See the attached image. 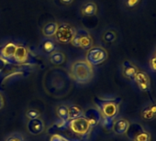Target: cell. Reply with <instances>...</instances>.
I'll use <instances>...</instances> for the list:
<instances>
[{"mask_svg": "<svg viewBox=\"0 0 156 141\" xmlns=\"http://www.w3.org/2000/svg\"><path fill=\"white\" fill-rule=\"evenodd\" d=\"M120 102L121 100L119 98H116V99L96 98L95 99V103L98 105L102 115L103 126L106 128L108 129L112 128V125L115 121V118L119 115Z\"/></svg>", "mask_w": 156, "mask_h": 141, "instance_id": "cell-1", "label": "cell"}, {"mask_svg": "<svg viewBox=\"0 0 156 141\" xmlns=\"http://www.w3.org/2000/svg\"><path fill=\"white\" fill-rule=\"evenodd\" d=\"M73 78L78 84H87L93 78V70L87 60H77L71 67Z\"/></svg>", "mask_w": 156, "mask_h": 141, "instance_id": "cell-2", "label": "cell"}, {"mask_svg": "<svg viewBox=\"0 0 156 141\" xmlns=\"http://www.w3.org/2000/svg\"><path fill=\"white\" fill-rule=\"evenodd\" d=\"M74 47L82 48L84 50H89L93 45V39L88 31L86 29H79L75 30L74 37L71 42Z\"/></svg>", "mask_w": 156, "mask_h": 141, "instance_id": "cell-3", "label": "cell"}, {"mask_svg": "<svg viewBox=\"0 0 156 141\" xmlns=\"http://www.w3.org/2000/svg\"><path fill=\"white\" fill-rule=\"evenodd\" d=\"M126 134L132 141H151L150 133L137 123L129 124Z\"/></svg>", "mask_w": 156, "mask_h": 141, "instance_id": "cell-4", "label": "cell"}, {"mask_svg": "<svg viewBox=\"0 0 156 141\" xmlns=\"http://www.w3.org/2000/svg\"><path fill=\"white\" fill-rule=\"evenodd\" d=\"M75 34V29L69 24L62 23L58 26L55 33V39L59 43L68 44L71 43Z\"/></svg>", "mask_w": 156, "mask_h": 141, "instance_id": "cell-5", "label": "cell"}, {"mask_svg": "<svg viewBox=\"0 0 156 141\" xmlns=\"http://www.w3.org/2000/svg\"><path fill=\"white\" fill-rule=\"evenodd\" d=\"M68 126L71 128V130L73 133H75L77 135H81V136L87 135L91 128L90 124L84 117V115L81 117H78V118L70 119L68 122Z\"/></svg>", "mask_w": 156, "mask_h": 141, "instance_id": "cell-6", "label": "cell"}, {"mask_svg": "<svg viewBox=\"0 0 156 141\" xmlns=\"http://www.w3.org/2000/svg\"><path fill=\"white\" fill-rule=\"evenodd\" d=\"M108 58V53L101 47H93L89 49L87 54V61L90 65H99Z\"/></svg>", "mask_w": 156, "mask_h": 141, "instance_id": "cell-7", "label": "cell"}, {"mask_svg": "<svg viewBox=\"0 0 156 141\" xmlns=\"http://www.w3.org/2000/svg\"><path fill=\"white\" fill-rule=\"evenodd\" d=\"M139 89L146 94L151 93V80L147 73L143 72V70H138V73L133 80Z\"/></svg>", "mask_w": 156, "mask_h": 141, "instance_id": "cell-8", "label": "cell"}, {"mask_svg": "<svg viewBox=\"0 0 156 141\" xmlns=\"http://www.w3.org/2000/svg\"><path fill=\"white\" fill-rule=\"evenodd\" d=\"M84 117L88 121L91 126H96L102 121V115L98 108L97 107H91L86 112H84Z\"/></svg>", "mask_w": 156, "mask_h": 141, "instance_id": "cell-9", "label": "cell"}, {"mask_svg": "<svg viewBox=\"0 0 156 141\" xmlns=\"http://www.w3.org/2000/svg\"><path fill=\"white\" fill-rule=\"evenodd\" d=\"M17 46L14 42H8L0 49V57L9 63H13V56Z\"/></svg>", "mask_w": 156, "mask_h": 141, "instance_id": "cell-10", "label": "cell"}, {"mask_svg": "<svg viewBox=\"0 0 156 141\" xmlns=\"http://www.w3.org/2000/svg\"><path fill=\"white\" fill-rule=\"evenodd\" d=\"M30 58V53L28 49L23 45H18L13 56V63H25Z\"/></svg>", "mask_w": 156, "mask_h": 141, "instance_id": "cell-11", "label": "cell"}, {"mask_svg": "<svg viewBox=\"0 0 156 141\" xmlns=\"http://www.w3.org/2000/svg\"><path fill=\"white\" fill-rule=\"evenodd\" d=\"M138 68L129 60H125L122 63V74L124 75V77H126L127 79L133 81L137 73H138Z\"/></svg>", "mask_w": 156, "mask_h": 141, "instance_id": "cell-12", "label": "cell"}, {"mask_svg": "<svg viewBox=\"0 0 156 141\" xmlns=\"http://www.w3.org/2000/svg\"><path fill=\"white\" fill-rule=\"evenodd\" d=\"M27 128L31 135H39L44 130V123L41 118L30 119L27 124Z\"/></svg>", "mask_w": 156, "mask_h": 141, "instance_id": "cell-13", "label": "cell"}, {"mask_svg": "<svg viewBox=\"0 0 156 141\" xmlns=\"http://www.w3.org/2000/svg\"><path fill=\"white\" fill-rule=\"evenodd\" d=\"M129 122L125 119V118H119L114 121L112 125V129L115 134L117 135H123L126 134L129 126Z\"/></svg>", "mask_w": 156, "mask_h": 141, "instance_id": "cell-14", "label": "cell"}, {"mask_svg": "<svg viewBox=\"0 0 156 141\" xmlns=\"http://www.w3.org/2000/svg\"><path fill=\"white\" fill-rule=\"evenodd\" d=\"M140 115H141V118L144 120H151L155 118L156 117V104L152 103L143 107V109L141 110Z\"/></svg>", "mask_w": 156, "mask_h": 141, "instance_id": "cell-15", "label": "cell"}, {"mask_svg": "<svg viewBox=\"0 0 156 141\" xmlns=\"http://www.w3.org/2000/svg\"><path fill=\"white\" fill-rule=\"evenodd\" d=\"M58 24L56 22H49L47 23L43 29H42V33L46 38H51L55 36V33L58 29Z\"/></svg>", "mask_w": 156, "mask_h": 141, "instance_id": "cell-16", "label": "cell"}, {"mask_svg": "<svg viewBox=\"0 0 156 141\" xmlns=\"http://www.w3.org/2000/svg\"><path fill=\"white\" fill-rule=\"evenodd\" d=\"M81 11H82L83 15H85L87 17H91V16H94L97 14L98 7L94 2H87L82 7Z\"/></svg>", "mask_w": 156, "mask_h": 141, "instance_id": "cell-17", "label": "cell"}, {"mask_svg": "<svg viewBox=\"0 0 156 141\" xmlns=\"http://www.w3.org/2000/svg\"><path fill=\"white\" fill-rule=\"evenodd\" d=\"M41 48L42 50H44V52L48 53V54H51L52 52L55 51L56 50V45H55V42L53 40H51V38H46L43 41H42V44H41Z\"/></svg>", "mask_w": 156, "mask_h": 141, "instance_id": "cell-18", "label": "cell"}, {"mask_svg": "<svg viewBox=\"0 0 156 141\" xmlns=\"http://www.w3.org/2000/svg\"><path fill=\"white\" fill-rule=\"evenodd\" d=\"M68 113H69V118L70 119L81 117L84 115V112L80 108V106L75 105H72L68 106Z\"/></svg>", "mask_w": 156, "mask_h": 141, "instance_id": "cell-19", "label": "cell"}, {"mask_svg": "<svg viewBox=\"0 0 156 141\" xmlns=\"http://www.w3.org/2000/svg\"><path fill=\"white\" fill-rule=\"evenodd\" d=\"M50 60L55 65H61L65 61V55L62 51H54L51 53Z\"/></svg>", "mask_w": 156, "mask_h": 141, "instance_id": "cell-20", "label": "cell"}, {"mask_svg": "<svg viewBox=\"0 0 156 141\" xmlns=\"http://www.w3.org/2000/svg\"><path fill=\"white\" fill-rule=\"evenodd\" d=\"M56 114H57L59 119H61L62 121L68 122L70 120L69 113H68V106H66L64 105H62L58 106V108L56 110Z\"/></svg>", "mask_w": 156, "mask_h": 141, "instance_id": "cell-21", "label": "cell"}, {"mask_svg": "<svg viewBox=\"0 0 156 141\" xmlns=\"http://www.w3.org/2000/svg\"><path fill=\"white\" fill-rule=\"evenodd\" d=\"M103 40L107 42V43H111L114 42L116 40V34L114 31L112 30H108L107 32L104 33L103 35Z\"/></svg>", "mask_w": 156, "mask_h": 141, "instance_id": "cell-22", "label": "cell"}, {"mask_svg": "<svg viewBox=\"0 0 156 141\" xmlns=\"http://www.w3.org/2000/svg\"><path fill=\"white\" fill-rule=\"evenodd\" d=\"M26 116L30 120V119H35L40 117V112L37 109H30L26 113Z\"/></svg>", "mask_w": 156, "mask_h": 141, "instance_id": "cell-23", "label": "cell"}, {"mask_svg": "<svg viewBox=\"0 0 156 141\" xmlns=\"http://www.w3.org/2000/svg\"><path fill=\"white\" fill-rule=\"evenodd\" d=\"M6 141H25L24 137L19 134V133H14L10 136H9L6 139Z\"/></svg>", "mask_w": 156, "mask_h": 141, "instance_id": "cell-24", "label": "cell"}, {"mask_svg": "<svg viewBox=\"0 0 156 141\" xmlns=\"http://www.w3.org/2000/svg\"><path fill=\"white\" fill-rule=\"evenodd\" d=\"M140 3V0H125V6L128 9H134Z\"/></svg>", "mask_w": 156, "mask_h": 141, "instance_id": "cell-25", "label": "cell"}, {"mask_svg": "<svg viewBox=\"0 0 156 141\" xmlns=\"http://www.w3.org/2000/svg\"><path fill=\"white\" fill-rule=\"evenodd\" d=\"M149 67H150V69L152 70V72L156 73V56L155 55H152L151 58L150 59Z\"/></svg>", "mask_w": 156, "mask_h": 141, "instance_id": "cell-26", "label": "cell"}, {"mask_svg": "<svg viewBox=\"0 0 156 141\" xmlns=\"http://www.w3.org/2000/svg\"><path fill=\"white\" fill-rule=\"evenodd\" d=\"M50 141H65V139L62 136H60V135H53L51 137Z\"/></svg>", "mask_w": 156, "mask_h": 141, "instance_id": "cell-27", "label": "cell"}, {"mask_svg": "<svg viewBox=\"0 0 156 141\" xmlns=\"http://www.w3.org/2000/svg\"><path fill=\"white\" fill-rule=\"evenodd\" d=\"M7 61L5 60H3L1 57H0V73L2 72V70H4V69L6 68V65H7Z\"/></svg>", "mask_w": 156, "mask_h": 141, "instance_id": "cell-28", "label": "cell"}, {"mask_svg": "<svg viewBox=\"0 0 156 141\" xmlns=\"http://www.w3.org/2000/svg\"><path fill=\"white\" fill-rule=\"evenodd\" d=\"M60 1H61V3L63 4V5H70V4L73 3V0H60Z\"/></svg>", "mask_w": 156, "mask_h": 141, "instance_id": "cell-29", "label": "cell"}, {"mask_svg": "<svg viewBox=\"0 0 156 141\" xmlns=\"http://www.w3.org/2000/svg\"><path fill=\"white\" fill-rule=\"evenodd\" d=\"M3 105H4V100H3L2 95H0V109H1V108L3 107Z\"/></svg>", "mask_w": 156, "mask_h": 141, "instance_id": "cell-30", "label": "cell"}, {"mask_svg": "<svg viewBox=\"0 0 156 141\" xmlns=\"http://www.w3.org/2000/svg\"><path fill=\"white\" fill-rule=\"evenodd\" d=\"M153 55H155V56H156V50L154 51V53H153Z\"/></svg>", "mask_w": 156, "mask_h": 141, "instance_id": "cell-31", "label": "cell"}, {"mask_svg": "<svg viewBox=\"0 0 156 141\" xmlns=\"http://www.w3.org/2000/svg\"><path fill=\"white\" fill-rule=\"evenodd\" d=\"M65 141H66V140H65Z\"/></svg>", "mask_w": 156, "mask_h": 141, "instance_id": "cell-32", "label": "cell"}]
</instances>
